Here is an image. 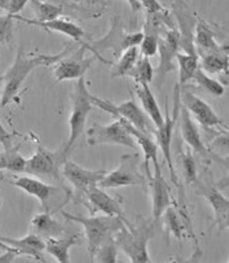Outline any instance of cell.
<instances>
[{"instance_id":"7","label":"cell","mask_w":229,"mask_h":263,"mask_svg":"<svg viewBox=\"0 0 229 263\" xmlns=\"http://www.w3.org/2000/svg\"><path fill=\"white\" fill-rule=\"evenodd\" d=\"M92 99H93L94 106H97L101 110L106 111L108 114L112 115V117H114L115 119L124 118L125 121H127L131 126L135 127L136 130L142 131L145 134H149V135L155 134L156 128L152 124L151 119L149 118V115L143 111V108H140L139 106L136 105L134 99L126 101V102L121 103V105H114V103L108 101V99L98 98L96 96H93Z\"/></svg>"},{"instance_id":"35","label":"cell","mask_w":229,"mask_h":263,"mask_svg":"<svg viewBox=\"0 0 229 263\" xmlns=\"http://www.w3.org/2000/svg\"><path fill=\"white\" fill-rule=\"evenodd\" d=\"M129 77L135 81V84H150L154 80V68L147 57H139L136 60L135 65L129 73Z\"/></svg>"},{"instance_id":"38","label":"cell","mask_w":229,"mask_h":263,"mask_svg":"<svg viewBox=\"0 0 229 263\" xmlns=\"http://www.w3.org/2000/svg\"><path fill=\"white\" fill-rule=\"evenodd\" d=\"M117 255H118V248L115 245L114 239L109 241L106 243L101 245L96 251L94 259L96 262L101 263H115L117 262Z\"/></svg>"},{"instance_id":"43","label":"cell","mask_w":229,"mask_h":263,"mask_svg":"<svg viewBox=\"0 0 229 263\" xmlns=\"http://www.w3.org/2000/svg\"><path fill=\"white\" fill-rule=\"evenodd\" d=\"M142 7H145L146 12H158L164 10L158 0H142Z\"/></svg>"},{"instance_id":"39","label":"cell","mask_w":229,"mask_h":263,"mask_svg":"<svg viewBox=\"0 0 229 263\" xmlns=\"http://www.w3.org/2000/svg\"><path fill=\"white\" fill-rule=\"evenodd\" d=\"M158 53V36L154 34H145L139 44V54L143 57H154Z\"/></svg>"},{"instance_id":"13","label":"cell","mask_w":229,"mask_h":263,"mask_svg":"<svg viewBox=\"0 0 229 263\" xmlns=\"http://www.w3.org/2000/svg\"><path fill=\"white\" fill-rule=\"evenodd\" d=\"M81 47L76 52L66 54L62 57L59 62L55 64L53 68V76L56 77L57 81H69V80H78L84 77L85 73L89 70L96 57H89L85 59V52H86V43L80 44Z\"/></svg>"},{"instance_id":"4","label":"cell","mask_w":229,"mask_h":263,"mask_svg":"<svg viewBox=\"0 0 229 263\" xmlns=\"http://www.w3.org/2000/svg\"><path fill=\"white\" fill-rule=\"evenodd\" d=\"M93 94L86 87L85 78L81 77L77 80L73 94H72V112L69 118V138L65 147L62 149L64 156H68L75 143L85 131L87 117L93 110Z\"/></svg>"},{"instance_id":"40","label":"cell","mask_w":229,"mask_h":263,"mask_svg":"<svg viewBox=\"0 0 229 263\" xmlns=\"http://www.w3.org/2000/svg\"><path fill=\"white\" fill-rule=\"evenodd\" d=\"M13 39V17L0 16V44H8Z\"/></svg>"},{"instance_id":"2","label":"cell","mask_w":229,"mask_h":263,"mask_svg":"<svg viewBox=\"0 0 229 263\" xmlns=\"http://www.w3.org/2000/svg\"><path fill=\"white\" fill-rule=\"evenodd\" d=\"M155 232V221L136 217V222L125 220V225L114 235V242L119 250L126 254L134 263L151 262L147 243Z\"/></svg>"},{"instance_id":"6","label":"cell","mask_w":229,"mask_h":263,"mask_svg":"<svg viewBox=\"0 0 229 263\" xmlns=\"http://www.w3.org/2000/svg\"><path fill=\"white\" fill-rule=\"evenodd\" d=\"M139 154H124L119 160V165L114 171L109 172L98 183L103 189L121 188V186L142 185L145 186L147 180L139 171Z\"/></svg>"},{"instance_id":"28","label":"cell","mask_w":229,"mask_h":263,"mask_svg":"<svg viewBox=\"0 0 229 263\" xmlns=\"http://www.w3.org/2000/svg\"><path fill=\"white\" fill-rule=\"evenodd\" d=\"M168 29H175V23L167 10H162L158 12H146L143 33L154 34L161 37Z\"/></svg>"},{"instance_id":"16","label":"cell","mask_w":229,"mask_h":263,"mask_svg":"<svg viewBox=\"0 0 229 263\" xmlns=\"http://www.w3.org/2000/svg\"><path fill=\"white\" fill-rule=\"evenodd\" d=\"M158 50H159V65H158V85L163 84L164 77L175 69L173 60L180 52L179 48V33L177 28L168 29L163 36L158 37Z\"/></svg>"},{"instance_id":"30","label":"cell","mask_w":229,"mask_h":263,"mask_svg":"<svg viewBox=\"0 0 229 263\" xmlns=\"http://www.w3.org/2000/svg\"><path fill=\"white\" fill-rule=\"evenodd\" d=\"M162 217H163L164 228H166L168 234H172L175 238L182 241V239L187 235V229L177 208L173 206V205H170V206L163 212Z\"/></svg>"},{"instance_id":"44","label":"cell","mask_w":229,"mask_h":263,"mask_svg":"<svg viewBox=\"0 0 229 263\" xmlns=\"http://www.w3.org/2000/svg\"><path fill=\"white\" fill-rule=\"evenodd\" d=\"M20 255V253L17 251V249L15 248H11L10 250H6V254H3L2 257H0V263H10L15 260V258Z\"/></svg>"},{"instance_id":"41","label":"cell","mask_w":229,"mask_h":263,"mask_svg":"<svg viewBox=\"0 0 229 263\" xmlns=\"http://www.w3.org/2000/svg\"><path fill=\"white\" fill-rule=\"evenodd\" d=\"M29 0H0V10L8 12V15H17L28 3Z\"/></svg>"},{"instance_id":"12","label":"cell","mask_w":229,"mask_h":263,"mask_svg":"<svg viewBox=\"0 0 229 263\" xmlns=\"http://www.w3.org/2000/svg\"><path fill=\"white\" fill-rule=\"evenodd\" d=\"M171 10L175 20L179 25V48L180 52L187 54H196L195 44H193V34H195V27L198 23V16L192 12L183 0H173L171 4Z\"/></svg>"},{"instance_id":"23","label":"cell","mask_w":229,"mask_h":263,"mask_svg":"<svg viewBox=\"0 0 229 263\" xmlns=\"http://www.w3.org/2000/svg\"><path fill=\"white\" fill-rule=\"evenodd\" d=\"M0 238L11 248L17 249L20 255H28L34 260L45 262L43 254L45 251V241L39 235L29 233L23 238H10V237H0Z\"/></svg>"},{"instance_id":"21","label":"cell","mask_w":229,"mask_h":263,"mask_svg":"<svg viewBox=\"0 0 229 263\" xmlns=\"http://www.w3.org/2000/svg\"><path fill=\"white\" fill-rule=\"evenodd\" d=\"M118 119L124 123V126L126 127L127 131L133 135L136 144L142 148L143 155H145V170H146V174H147V177H149L150 180L152 175L151 172H150L149 160H152V163H154V170H161V164H159V161H158V148H159L158 144H156V142L152 139L151 135L142 133V131L139 130H136L135 127L131 126L127 121H125L124 118H118ZM149 180H147V181H149Z\"/></svg>"},{"instance_id":"34","label":"cell","mask_w":229,"mask_h":263,"mask_svg":"<svg viewBox=\"0 0 229 263\" xmlns=\"http://www.w3.org/2000/svg\"><path fill=\"white\" fill-rule=\"evenodd\" d=\"M139 49L138 47L127 48L126 50L122 52V54L118 57V62L114 65V69L112 70L113 77H125L127 73L133 69L135 65L136 60L139 59Z\"/></svg>"},{"instance_id":"33","label":"cell","mask_w":229,"mask_h":263,"mask_svg":"<svg viewBox=\"0 0 229 263\" xmlns=\"http://www.w3.org/2000/svg\"><path fill=\"white\" fill-rule=\"evenodd\" d=\"M178 159H179V165L182 167V174L186 183L191 186H195L199 180L198 164L189 148L180 149V152H178Z\"/></svg>"},{"instance_id":"19","label":"cell","mask_w":229,"mask_h":263,"mask_svg":"<svg viewBox=\"0 0 229 263\" xmlns=\"http://www.w3.org/2000/svg\"><path fill=\"white\" fill-rule=\"evenodd\" d=\"M149 184L151 188L152 220L156 222L159 218H162L163 212L173 204V200L171 197V188L167 180L164 179L162 170H155V175H152L149 180Z\"/></svg>"},{"instance_id":"25","label":"cell","mask_w":229,"mask_h":263,"mask_svg":"<svg viewBox=\"0 0 229 263\" xmlns=\"http://www.w3.org/2000/svg\"><path fill=\"white\" fill-rule=\"evenodd\" d=\"M10 184H12L13 186H17L19 189L24 191L25 193L36 197L41 204H45L52 197V195H55L59 191L56 186L49 185V184L44 183V181L36 179V177L29 176L16 177L13 181H10Z\"/></svg>"},{"instance_id":"32","label":"cell","mask_w":229,"mask_h":263,"mask_svg":"<svg viewBox=\"0 0 229 263\" xmlns=\"http://www.w3.org/2000/svg\"><path fill=\"white\" fill-rule=\"evenodd\" d=\"M25 161L17 147L4 148L0 154V170L11 171V172H25Z\"/></svg>"},{"instance_id":"15","label":"cell","mask_w":229,"mask_h":263,"mask_svg":"<svg viewBox=\"0 0 229 263\" xmlns=\"http://www.w3.org/2000/svg\"><path fill=\"white\" fill-rule=\"evenodd\" d=\"M62 176L68 180L78 195H84L92 185H98L108 171L106 170H86L72 160H65L61 168Z\"/></svg>"},{"instance_id":"3","label":"cell","mask_w":229,"mask_h":263,"mask_svg":"<svg viewBox=\"0 0 229 263\" xmlns=\"http://www.w3.org/2000/svg\"><path fill=\"white\" fill-rule=\"evenodd\" d=\"M61 216L68 220L69 222H77L84 226L85 237L87 242V250L90 254V259H94L97 249L101 245L106 243L109 241L114 239V235L118 230L125 225L126 218L121 217H112V216H102V217H82L75 216L68 212H61Z\"/></svg>"},{"instance_id":"45","label":"cell","mask_w":229,"mask_h":263,"mask_svg":"<svg viewBox=\"0 0 229 263\" xmlns=\"http://www.w3.org/2000/svg\"><path fill=\"white\" fill-rule=\"evenodd\" d=\"M127 3L131 7L133 12H138L142 8V0H127Z\"/></svg>"},{"instance_id":"24","label":"cell","mask_w":229,"mask_h":263,"mask_svg":"<svg viewBox=\"0 0 229 263\" xmlns=\"http://www.w3.org/2000/svg\"><path fill=\"white\" fill-rule=\"evenodd\" d=\"M80 243L81 235L78 233H75V234L68 233L65 235H59V237L48 238L45 241V251L50 254L57 262L68 263L71 262V257H69L71 248Z\"/></svg>"},{"instance_id":"46","label":"cell","mask_w":229,"mask_h":263,"mask_svg":"<svg viewBox=\"0 0 229 263\" xmlns=\"http://www.w3.org/2000/svg\"><path fill=\"white\" fill-rule=\"evenodd\" d=\"M0 249H2V250H10L11 246H8L7 243H4V242L2 241V238H0Z\"/></svg>"},{"instance_id":"20","label":"cell","mask_w":229,"mask_h":263,"mask_svg":"<svg viewBox=\"0 0 229 263\" xmlns=\"http://www.w3.org/2000/svg\"><path fill=\"white\" fill-rule=\"evenodd\" d=\"M13 17V20H19V22H24L29 25H36V27H40V28H44L45 31H53V32H59V33L65 34L68 37L73 39V40L77 41L78 44H84L82 43V37H84V29L78 27L77 24L72 23L71 20L68 19H61V17H57L55 20H50V22H39V20L33 19H27V17H22L19 15H11Z\"/></svg>"},{"instance_id":"1","label":"cell","mask_w":229,"mask_h":263,"mask_svg":"<svg viewBox=\"0 0 229 263\" xmlns=\"http://www.w3.org/2000/svg\"><path fill=\"white\" fill-rule=\"evenodd\" d=\"M69 52H71V48H65L59 54H33V56L31 54L29 56L24 53L23 47H20L12 66L0 78V81L3 82V93L0 99L2 107H6L16 98L22 89V85L24 84V81L27 80L31 71H33L39 66L55 65Z\"/></svg>"},{"instance_id":"9","label":"cell","mask_w":229,"mask_h":263,"mask_svg":"<svg viewBox=\"0 0 229 263\" xmlns=\"http://www.w3.org/2000/svg\"><path fill=\"white\" fill-rule=\"evenodd\" d=\"M180 87H182L180 89V103L188 110L189 114L193 115V118L204 130H228L223 119H220L219 115L215 112L214 108L210 107L204 99H201L200 97L192 93L191 90L187 89L186 86Z\"/></svg>"},{"instance_id":"36","label":"cell","mask_w":229,"mask_h":263,"mask_svg":"<svg viewBox=\"0 0 229 263\" xmlns=\"http://www.w3.org/2000/svg\"><path fill=\"white\" fill-rule=\"evenodd\" d=\"M29 4L33 12L36 13V20L39 22H50L60 17L62 13V8L56 4L45 3L41 0H29Z\"/></svg>"},{"instance_id":"37","label":"cell","mask_w":229,"mask_h":263,"mask_svg":"<svg viewBox=\"0 0 229 263\" xmlns=\"http://www.w3.org/2000/svg\"><path fill=\"white\" fill-rule=\"evenodd\" d=\"M192 81H193V82H196L199 86L203 87L205 91H208V93L212 94L214 97H221L224 94V90H225L224 89L223 85L220 84L219 81H216V80H214L212 77H209V76H208L205 71L201 70L200 68L196 70V73L193 74Z\"/></svg>"},{"instance_id":"17","label":"cell","mask_w":229,"mask_h":263,"mask_svg":"<svg viewBox=\"0 0 229 263\" xmlns=\"http://www.w3.org/2000/svg\"><path fill=\"white\" fill-rule=\"evenodd\" d=\"M84 195L87 200L86 206L93 214L102 213L105 216L121 217L125 220L122 201L119 198L113 197L109 193H106L103 188L98 185H92Z\"/></svg>"},{"instance_id":"47","label":"cell","mask_w":229,"mask_h":263,"mask_svg":"<svg viewBox=\"0 0 229 263\" xmlns=\"http://www.w3.org/2000/svg\"><path fill=\"white\" fill-rule=\"evenodd\" d=\"M3 206V201H2V198H0V208Z\"/></svg>"},{"instance_id":"5","label":"cell","mask_w":229,"mask_h":263,"mask_svg":"<svg viewBox=\"0 0 229 263\" xmlns=\"http://www.w3.org/2000/svg\"><path fill=\"white\" fill-rule=\"evenodd\" d=\"M143 39V32H135V33H124L119 19L115 17L113 23L112 29L109 31L105 37L98 41H93L92 44L86 43V49L96 54V59L105 64H113L110 60L103 57V52L108 49L113 50V56L115 59L121 56L122 52L127 48L138 47Z\"/></svg>"},{"instance_id":"27","label":"cell","mask_w":229,"mask_h":263,"mask_svg":"<svg viewBox=\"0 0 229 263\" xmlns=\"http://www.w3.org/2000/svg\"><path fill=\"white\" fill-rule=\"evenodd\" d=\"M135 94L142 103L143 111L149 115L155 128H159L163 124L164 117L151 89L149 87V84H135Z\"/></svg>"},{"instance_id":"42","label":"cell","mask_w":229,"mask_h":263,"mask_svg":"<svg viewBox=\"0 0 229 263\" xmlns=\"http://www.w3.org/2000/svg\"><path fill=\"white\" fill-rule=\"evenodd\" d=\"M12 134H10L8 131L4 128L3 123H2V121H0V143L3 144L4 148H10L11 146V140H12Z\"/></svg>"},{"instance_id":"10","label":"cell","mask_w":229,"mask_h":263,"mask_svg":"<svg viewBox=\"0 0 229 263\" xmlns=\"http://www.w3.org/2000/svg\"><path fill=\"white\" fill-rule=\"evenodd\" d=\"M87 144L99 146V144H117L129 148H138L135 139L119 119H115L110 124H93L86 131Z\"/></svg>"},{"instance_id":"14","label":"cell","mask_w":229,"mask_h":263,"mask_svg":"<svg viewBox=\"0 0 229 263\" xmlns=\"http://www.w3.org/2000/svg\"><path fill=\"white\" fill-rule=\"evenodd\" d=\"M66 160L64 154L53 152L39 144L36 152L25 161V172L31 175H40V176L59 177L60 165Z\"/></svg>"},{"instance_id":"8","label":"cell","mask_w":229,"mask_h":263,"mask_svg":"<svg viewBox=\"0 0 229 263\" xmlns=\"http://www.w3.org/2000/svg\"><path fill=\"white\" fill-rule=\"evenodd\" d=\"M179 108H180V86L179 85H175V89H173V111L170 115L168 108L166 110V118H164V122L159 128L155 130V138H156V144L158 147H161L162 154H163L164 159L167 161V165L170 168V177L171 181L173 183V185H177L178 189H182V184L179 183V177L177 175V171L173 167V161L171 158V139H172V133L173 127L177 124L178 117H179Z\"/></svg>"},{"instance_id":"22","label":"cell","mask_w":229,"mask_h":263,"mask_svg":"<svg viewBox=\"0 0 229 263\" xmlns=\"http://www.w3.org/2000/svg\"><path fill=\"white\" fill-rule=\"evenodd\" d=\"M193 44L198 56L208 54V53L225 52L228 50L226 45H220L215 39V31L210 28V25L207 22L198 17V23L195 27V34H193Z\"/></svg>"},{"instance_id":"18","label":"cell","mask_w":229,"mask_h":263,"mask_svg":"<svg viewBox=\"0 0 229 263\" xmlns=\"http://www.w3.org/2000/svg\"><path fill=\"white\" fill-rule=\"evenodd\" d=\"M178 118L180 119V133H182V138L188 144L189 149L199 154L205 160H210V159L214 160V158H216V156H215V154L209 148L205 147L204 142H203V139L200 137V133L198 130V127L195 126V123L192 121L191 114H189L188 110L182 103H180L179 117Z\"/></svg>"},{"instance_id":"26","label":"cell","mask_w":229,"mask_h":263,"mask_svg":"<svg viewBox=\"0 0 229 263\" xmlns=\"http://www.w3.org/2000/svg\"><path fill=\"white\" fill-rule=\"evenodd\" d=\"M31 230L33 234L39 235L41 238H52L64 234L65 226L60 221L55 220L49 212L39 213L31 220Z\"/></svg>"},{"instance_id":"29","label":"cell","mask_w":229,"mask_h":263,"mask_svg":"<svg viewBox=\"0 0 229 263\" xmlns=\"http://www.w3.org/2000/svg\"><path fill=\"white\" fill-rule=\"evenodd\" d=\"M199 68L207 74L228 76V50L199 56Z\"/></svg>"},{"instance_id":"11","label":"cell","mask_w":229,"mask_h":263,"mask_svg":"<svg viewBox=\"0 0 229 263\" xmlns=\"http://www.w3.org/2000/svg\"><path fill=\"white\" fill-rule=\"evenodd\" d=\"M204 180H198L195 188L198 193L205 198L215 213V226H219L220 230L228 228V216H229V201L223 193L220 192L219 188L212 181V176L208 171H205Z\"/></svg>"},{"instance_id":"31","label":"cell","mask_w":229,"mask_h":263,"mask_svg":"<svg viewBox=\"0 0 229 263\" xmlns=\"http://www.w3.org/2000/svg\"><path fill=\"white\" fill-rule=\"evenodd\" d=\"M175 60L179 64V86H187L199 69V56L179 52Z\"/></svg>"}]
</instances>
